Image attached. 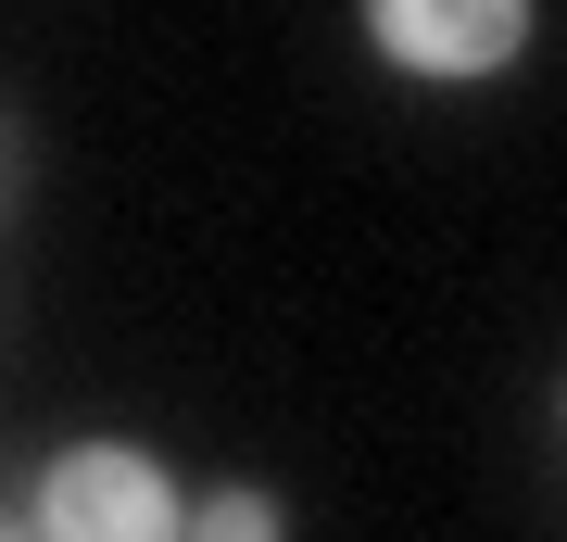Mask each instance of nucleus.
I'll list each match as a JSON object with an SVG mask.
<instances>
[{"mask_svg":"<svg viewBox=\"0 0 567 542\" xmlns=\"http://www.w3.org/2000/svg\"><path fill=\"white\" fill-rule=\"evenodd\" d=\"M25 530L39 542H189V492L140 442H63L25 492Z\"/></svg>","mask_w":567,"mask_h":542,"instance_id":"nucleus-1","label":"nucleus"},{"mask_svg":"<svg viewBox=\"0 0 567 542\" xmlns=\"http://www.w3.org/2000/svg\"><path fill=\"white\" fill-rule=\"evenodd\" d=\"M529 0H365V51L416 89H480L529 51Z\"/></svg>","mask_w":567,"mask_h":542,"instance_id":"nucleus-2","label":"nucleus"},{"mask_svg":"<svg viewBox=\"0 0 567 542\" xmlns=\"http://www.w3.org/2000/svg\"><path fill=\"white\" fill-rule=\"evenodd\" d=\"M189 542H290V504L265 480H215V492H189Z\"/></svg>","mask_w":567,"mask_h":542,"instance_id":"nucleus-3","label":"nucleus"},{"mask_svg":"<svg viewBox=\"0 0 567 542\" xmlns=\"http://www.w3.org/2000/svg\"><path fill=\"white\" fill-rule=\"evenodd\" d=\"M0 542H39V530H25V518H0Z\"/></svg>","mask_w":567,"mask_h":542,"instance_id":"nucleus-4","label":"nucleus"},{"mask_svg":"<svg viewBox=\"0 0 567 542\" xmlns=\"http://www.w3.org/2000/svg\"><path fill=\"white\" fill-rule=\"evenodd\" d=\"M555 429H567V391H555Z\"/></svg>","mask_w":567,"mask_h":542,"instance_id":"nucleus-5","label":"nucleus"}]
</instances>
